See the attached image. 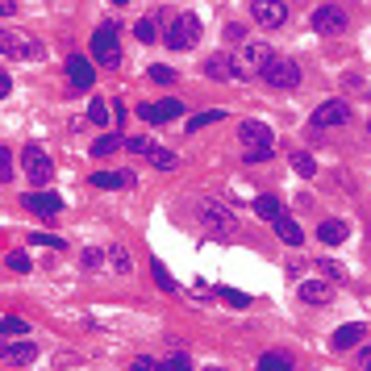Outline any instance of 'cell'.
Listing matches in <instances>:
<instances>
[{
  "instance_id": "6da1fadb",
  "label": "cell",
  "mask_w": 371,
  "mask_h": 371,
  "mask_svg": "<svg viewBox=\"0 0 371 371\" xmlns=\"http://www.w3.org/2000/svg\"><path fill=\"white\" fill-rule=\"evenodd\" d=\"M117 34H121L117 21H104V25H96V34H92V55H96L100 67H109V71L121 67V38H117Z\"/></svg>"
},
{
  "instance_id": "7a4b0ae2",
  "label": "cell",
  "mask_w": 371,
  "mask_h": 371,
  "mask_svg": "<svg viewBox=\"0 0 371 371\" xmlns=\"http://www.w3.org/2000/svg\"><path fill=\"white\" fill-rule=\"evenodd\" d=\"M21 171H25L29 184H38V188H46L50 180H55V163H50V154H46L42 146H25V150H21Z\"/></svg>"
},
{
  "instance_id": "3957f363",
  "label": "cell",
  "mask_w": 371,
  "mask_h": 371,
  "mask_svg": "<svg viewBox=\"0 0 371 371\" xmlns=\"http://www.w3.org/2000/svg\"><path fill=\"white\" fill-rule=\"evenodd\" d=\"M259 80L267 84V88H276V92H288V88L300 84V67H296L292 59H272L267 67L259 71Z\"/></svg>"
},
{
  "instance_id": "277c9868",
  "label": "cell",
  "mask_w": 371,
  "mask_h": 371,
  "mask_svg": "<svg viewBox=\"0 0 371 371\" xmlns=\"http://www.w3.org/2000/svg\"><path fill=\"white\" fill-rule=\"evenodd\" d=\"M163 42H167L171 50H188V46H196V42H200V17H192V13L176 17L171 29L163 34Z\"/></svg>"
},
{
  "instance_id": "5b68a950",
  "label": "cell",
  "mask_w": 371,
  "mask_h": 371,
  "mask_svg": "<svg viewBox=\"0 0 371 371\" xmlns=\"http://www.w3.org/2000/svg\"><path fill=\"white\" fill-rule=\"evenodd\" d=\"M250 17L263 29H280L288 21V5H284V0H250Z\"/></svg>"
},
{
  "instance_id": "8992f818",
  "label": "cell",
  "mask_w": 371,
  "mask_h": 371,
  "mask_svg": "<svg viewBox=\"0 0 371 371\" xmlns=\"http://www.w3.org/2000/svg\"><path fill=\"white\" fill-rule=\"evenodd\" d=\"M350 117H355V113H350L346 100H326L322 109L309 117V125H313V130H334V125H346Z\"/></svg>"
},
{
  "instance_id": "52a82bcc",
  "label": "cell",
  "mask_w": 371,
  "mask_h": 371,
  "mask_svg": "<svg viewBox=\"0 0 371 371\" xmlns=\"http://www.w3.org/2000/svg\"><path fill=\"white\" fill-rule=\"evenodd\" d=\"M180 113H184V100H176V96H167V100H154V104H142V109H138V117H142V121H150V125L176 121Z\"/></svg>"
},
{
  "instance_id": "ba28073f",
  "label": "cell",
  "mask_w": 371,
  "mask_h": 371,
  "mask_svg": "<svg viewBox=\"0 0 371 371\" xmlns=\"http://www.w3.org/2000/svg\"><path fill=\"white\" fill-rule=\"evenodd\" d=\"M200 222L213 230V234H234V226H238L234 213H230L226 204H217V200H204V204H200Z\"/></svg>"
},
{
  "instance_id": "9c48e42d",
  "label": "cell",
  "mask_w": 371,
  "mask_h": 371,
  "mask_svg": "<svg viewBox=\"0 0 371 371\" xmlns=\"http://www.w3.org/2000/svg\"><path fill=\"white\" fill-rule=\"evenodd\" d=\"M276 55L263 42H242V55H238V67H242V75H259L263 67H267Z\"/></svg>"
},
{
  "instance_id": "30bf717a",
  "label": "cell",
  "mask_w": 371,
  "mask_h": 371,
  "mask_svg": "<svg viewBox=\"0 0 371 371\" xmlns=\"http://www.w3.org/2000/svg\"><path fill=\"white\" fill-rule=\"evenodd\" d=\"M313 29H317V34H342V29H346V9H338V5L313 9Z\"/></svg>"
},
{
  "instance_id": "8fae6325",
  "label": "cell",
  "mask_w": 371,
  "mask_h": 371,
  "mask_svg": "<svg viewBox=\"0 0 371 371\" xmlns=\"http://www.w3.org/2000/svg\"><path fill=\"white\" fill-rule=\"evenodd\" d=\"M21 204L29 208V213H38V217H55L59 208H63L59 192H25V196H21Z\"/></svg>"
},
{
  "instance_id": "7c38bea8",
  "label": "cell",
  "mask_w": 371,
  "mask_h": 371,
  "mask_svg": "<svg viewBox=\"0 0 371 371\" xmlns=\"http://www.w3.org/2000/svg\"><path fill=\"white\" fill-rule=\"evenodd\" d=\"M0 55H9V59H21V55H38V46H29L21 34L13 29H0Z\"/></svg>"
},
{
  "instance_id": "4fadbf2b",
  "label": "cell",
  "mask_w": 371,
  "mask_h": 371,
  "mask_svg": "<svg viewBox=\"0 0 371 371\" xmlns=\"http://www.w3.org/2000/svg\"><path fill=\"white\" fill-rule=\"evenodd\" d=\"M242 146L254 150V146H272V125H263V121H242Z\"/></svg>"
},
{
  "instance_id": "5bb4252c",
  "label": "cell",
  "mask_w": 371,
  "mask_h": 371,
  "mask_svg": "<svg viewBox=\"0 0 371 371\" xmlns=\"http://www.w3.org/2000/svg\"><path fill=\"white\" fill-rule=\"evenodd\" d=\"M330 296H334V284L330 280H304L300 284V300L304 304H326Z\"/></svg>"
},
{
  "instance_id": "9a60e30c",
  "label": "cell",
  "mask_w": 371,
  "mask_h": 371,
  "mask_svg": "<svg viewBox=\"0 0 371 371\" xmlns=\"http://www.w3.org/2000/svg\"><path fill=\"white\" fill-rule=\"evenodd\" d=\"M67 75H71L75 88H92V84H96V71H92V63H88L84 55H71V59H67Z\"/></svg>"
},
{
  "instance_id": "2e32d148",
  "label": "cell",
  "mask_w": 371,
  "mask_h": 371,
  "mask_svg": "<svg viewBox=\"0 0 371 371\" xmlns=\"http://www.w3.org/2000/svg\"><path fill=\"white\" fill-rule=\"evenodd\" d=\"M146 158H150V167H154V171H176V167H180V154L167 150V146H150Z\"/></svg>"
},
{
  "instance_id": "e0dca14e",
  "label": "cell",
  "mask_w": 371,
  "mask_h": 371,
  "mask_svg": "<svg viewBox=\"0 0 371 371\" xmlns=\"http://www.w3.org/2000/svg\"><path fill=\"white\" fill-rule=\"evenodd\" d=\"M200 71H204L208 80H230V75H234V59H230V55H208Z\"/></svg>"
},
{
  "instance_id": "ac0fdd59",
  "label": "cell",
  "mask_w": 371,
  "mask_h": 371,
  "mask_svg": "<svg viewBox=\"0 0 371 371\" xmlns=\"http://www.w3.org/2000/svg\"><path fill=\"white\" fill-rule=\"evenodd\" d=\"M317 238H322L326 246H342L346 242V222H338V217L322 222V226H317Z\"/></svg>"
},
{
  "instance_id": "d6986e66",
  "label": "cell",
  "mask_w": 371,
  "mask_h": 371,
  "mask_svg": "<svg viewBox=\"0 0 371 371\" xmlns=\"http://www.w3.org/2000/svg\"><path fill=\"white\" fill-rule=\"evenodd\" d=\"M359 338H363V326H359V322H355V326H338L334 338H330V346H334V350H350Z\"/></svg>"
},
{
  "instance_id": "ffe728a7",
  "label": "cell",
  "mask_w": 371,
  "mask_h": 371,
  "mask_svg": "<svg viewBox=\"0 0 371 371\" xmlns=\"http://www.w3.org/2000/svg\"><path fill=\"white\" fill-rule=\"evenodd\" d=\"M92 184L104 188V192H113V188H125L130 176H125V171H92Z\"/></svg>"
},
{
  "instance_id": "44dd1931",
  "label": "cell",
  "mask_w": 371,
  "mask_h": 371,
  "mask_svg": "<svg viewBox=\"0 0 371 371\" xmlns=\"http://www.w3.org/2000/svg\"><path fill=\"white\" fill-rule=\"evenodd\" d=\"M276 234H280L288 246H300V242H304V234H300V226H296L292 217H280V222H276Z\"/></svg>"
},
{
  "instance_id": "7402d4cb",
  "label": "cell",
  "mask_w": 371,
  "mask_h": 371,
  "mask_svg": "<svg viewBox=\"0 0 371 371\" xmlns=\"http://www.w3.org/2000/svg\"><path fill=\"white\" fill-rule=\"evenodd\" d=\"M254 213H259V217H267V222H280V217H284L276 196H259V200H254Z\"/></svg>"
},
{
  "instance_id": "603a6c76",
  "label": "cell",
  "mask_w": 371,
  "mask_h": 371,
  "mask_svg": "<svg viewBox=\"0 0 371 371\" xmlns=\"http://www.w3.org/2000/svg\"><path fill=\"white\" fill-rule=\"evenodd\" d=\"M259 371H292V363H288V355H280V350H267L259 359Z\"/></svg>"
},
{
  "instance_id": "cb8c5ba5",
  "label": "cell",
  "mask_w": 371,
  "mask_h": 371,
  "mask_svg": "<svg viewBox=\"0 0 371 371\" xmlns=\"http://www.w3.org/2000/svg\"><path fill=\"white\" fill-rule=\"evenodd\" d=\"M104 254H109V267H113V272H121V276L130 272V263H134V259H130V250H125V246H109Z\"/></svg>"
},
{
  "instance_id": "d4e9b609",
  "label": "cell",
  "mask_w": 371,
  "mask_h": 371,
  "mask_svg": "<svg viewBox=\"0 0 371 371\" xmlns=\"http://www.w3.org/2000/svg\"><path fill=\"white\" fill-rule=\"evenodd\" d=\"M134 34H138V42H154V38H158V17H142V21L134 25Z\"/></svg>"
},
{
  "instance_id": "484cf974",
  "label": "cell",
  "mask_w": 371,
  "mask_h": 371,
  "mask_svg": "<svg viewBox=\"0 0 371 371\" xmlns=\"http://www.w3.org/2000/svg\"><path fill=\"white\" fill-rule=\"evenodd\" d=\"M213 121H222V109H213V113H196V117L188 121V134H200V130H208Z\"/></svg>"
},
{
  "instance_id": "4316f807",
  "label": "cell",
  "mask_w": 371,
  "mask_h": 371,
  "mask_svg": "<svg viewBox=\"0 0 371 371\" xmlns=\"http://www.w3.org/2000/svg\"><path fill=\"white\" fill-rule=\"evenodd\" d=\"M34 342H17V346H9V363H34Z\"/></svg>"
},
{
  "instance_id": "83f0119b",
  "label": "cell",
  "mask_w": 371,
  "mask_h": 371,
  "mask_svg": "<svg viewBox=\"0 0 371 371\" xmlns=\"http://www.w3.org/2000/svg\"><path fill=\"white\" fill-rule=\"evenodd\" d=\"M150 276H154V284L163 288V292H176V280L167 276V267H163V263H150Z\"/></svg>"
},
{
  "instance_id": "f1b7e54d",
  "label": "cell",
  "mask_w": 371,
  "mask_h": 371,
  "mask_svg": "<svg viewBox=\"0 0 371 371\" xmlns=\"http://www.w3.org/2000/svg\"><path fill=\"white\" fill-rule=\"evenodd\" d=\"M0 334H21V338H25L29 326L21 322V317H0Z\"/></svg>"
},
{
  "instance_id": "f546056e",
  "label": "cell",
  "mask_w": 371,
  "mask_h": 371,
  "mask_svg": "<svg viewBox=\"0 0 371 371\" xmlns=\"http://www.w3.org/2000/svg\"><path fill=\"white\" fill-rule=\"evenodd\" d=\"M217 296H222V300H230L234 309H246V304H250V296H246V292H238V288H217Z\"/></svg>"
},
{
  "instance_id": "4dcf8cb0",
  "label": "cell",
  "mask_w": 371,
  "mask_h": 371,
  "mask_svg": "<svg viewBox=\"0 0 371 371\" xmlns=\"http://www.w3.org/2000/svg\"><path fill=\"white\" fill-rule=\"evenodd\" d=\"M146 75H150L154 84H176V71H171V67H163V63H154V67H146Z\"/></svg>"
},
{
  "instance_id": "1f68e13d",
  "label": "cell",
  "mask_w": 371,
  "mask_h": 371,
  "mask_svg": "<svg viewBox=\"0 0 371 371\" xmlns=\"http://www.w3.org/2000/svg\"><path fill=\"white\" fill-rule=\"evenodd\" d=\"M292 167H296V176H304V180H309V176H317V163H313L309 154H292Z\"/></svg>"
},
{
  "instance_id": "d6a6232c",
  "label": "cell",
  "mask_w": 371,
  "mask_h": 371,
  "mask_svg": "<svg viewBox=\"0 0 371 371\" xmlns=\"http://www.w3.org/2000/svg\"><path fill=\"white\" fill-rule=\"evenodd\" d=\"M88 121H92V125H104V121H109V109H104V100H92V104H88Z\"/></svg>"
},
{
  "instance_id": "836d02e7",
  "label": "cell",
  "mask_w": 371,
  "mask_h": 371,
  "mask_svg": "<svg viewBox=\"0 0 371 371\" xmlns=\"http://www.w3.org/2000/svg\"><path fill=\"white\" fill-rule=\"evenodd\" d=\"M104 259H109V254H100V250H92V246H88V250L80 254V263H84V272H96V267H100V263H104Z\"/></svg>"
},
{
  "instance_id": "e575fe53",
  "label": "cell",
  "mask_w": 371,
  "mask_h": 371,
  "mask_svg": "<svg viewBox=\"0 0 371 371\" xmlns=\"http://www.w3.org/2000/svg\"><path fill=\"white\" fill-rule=\"evenodd\" d=\"M117 146H121V138H100V142L92 146V154H96V158H104V154H113Z\"/></svg>"
},
{
  "instance_id": "d590c367",
  "label": "cell",
  "mask_w": 371,
  "mask_h": 371,
  "mask_svg": "<svg viewBox=\"0 0 371 371\" xmlns=\"http://www.w3.org/2000/svg\"><path fill=\"white\" fill-rule=\"evenodd\" d=\"M9 180H13V154L0 150V184H9Z\"/></svg>"
},
{
  "instance_id": "8d00e7d4",
  "label": "cell",
  "mask_w": 371,
  "mask_h": 371,
  "mask_svg": "<svg viewBox=\"0 0 371 371\" xmlns=\"http://www.w3.org/2000/svg\"><path fill=\"white\" fill-rule=\"evenodd\" d=\"M5 263H9L13 272H29V259H25L21 250H9V254H5Z\"/></svg>"
},
{
  "instance_id": "74e56055",
  "label": "cell",
  "mask_w": 371,
  "mask_h": 371,
  "mask_svg": "<svg viewBox=\"0 0 371 371\" xmlns=\"http://www.w3.org/2000/svg\"><path fill=\"white\" fill-rule=\"evenodd\" d=\"M29 242H34V246H63V238H55V234H42V230H38V234H29Z\"/></svg>"
},
{
  "instance_id": "f35d334b",
  "label": "cell",
  "mask_w": 371,
  "mask_h": 371,
  "mask_svg": "<svg viewBox=\"0 0 371 371\" xmlns=\"http://www.w3.org/2000/svg\"><path fill=\"white\" fill-rule=\"evenodd\" d=\"M158 371H192V363H188L184 355H176V359H167V363L158 367Z\"/></svg>"
},
{
  "instance_id": "ab89813d",
  "label": "cell",
  "mask_w": 371,
  "mask_h": 371,
  "mask_svg": "<svg viewBox=\"0 0 371 371\" xmlns=\"http://www.w3.org/2000/svg\"><path fill=\"white\" fill-rule=\"evenodd\" d=\"M246 158H250V163H267V158H272V146H254V150H246Z\"/></svg>"
},
{
  "instance_id": "60d3db41",
  "label": "cell",
  "mask_w": 371,
  "mask_h": 371,
  "mask_svg": "<svg viewBox=\"0 0 371 371\" xmlns=\"http://www.w3.org/2000/svg\"><path fill=\"white\" fill-rule=\"evenodd\" d=\"M125 146H130L134 154H146V150H150V142H146V138H125Z\"/></svg>"
},
{
  "instance_id": "b9f144b4",
  "label": "cell",
  "mask_w": 371,
  "mask_h": 371,
  "mask_svg": "<svg viewBox=\"0 0 371 371\" xmlns=\"http://www.w3.org/2000/svg\"><path fill=\"white\" fill-rule=\"evenodd\" d=\"M359 371H371V346L359 350Z\"/></svg>"
},
{
  "instance_id": "7bdbcfd3",
  "label": "cell",
  "mask_w": 371,
  "mask_h": 371,
  "mask_svg": "<svg viewBox=\"0 0 371 371\" xmlns=\"http://www.w3.org/2000/svg\"><path fill=\"white\" fill-rule=\"evenodd\" d=\"M322 272H326L330 280H342V267H338V263H322Z\"/></svg>"
},
{
  "instance_id": "ee69618b",
  "label": "cell",
  "mask_w": 371,
  "mask_h": 371,
  "mask_svg": "<svg viewBox=\"0 0 371 371\" xmlns=\"http://www.w3.org/2000/svg\"><path fill=\"white\" fill-rule=\"evenodd\" d=\"M130 371H158V367H154L150 359H134V367H130Z\"/></svg>"
},
{
  "instance_id": "f6af8a7d",
  "label": "cell",
  "mask_w": 371,
  "mask_h": 371,
  "mask_svg": "<svg viewBox=\"0 0 371 371\" xmlns=\"http://www.w3.org/2000/svg\"><path fill=\"white\" fill-rule=\"evenodd\" d=\"M9 92H13V80H9V75H0V96H9Z\"/></svg>"
},
{
  "instance_id": "bcb514c9",
  "label": "cell",
  "mask_w": 371,
  "mask_h": 371,
  "mask_svg": "<svg viewBox=\"0 0 371 371\" xmlns=\"http://www.w3.org/2000/svg\"><path fill=\"white\" fill-rule=\"evenodd\" d=\"M13 13V0H0V17H9Z\"/></svg>"
},
{
  "instance_id": "7dc6e473",
  "label": "cell",
  "mask_w": 371,
  "mask_h": 371,
  "mask_svg": "<svg viewBox=\"0 0 371 371\" xmlns=\"http://www.w3.org/2000/svg\"><path fill=\"white\" fill-rule=\"evenodd\" d=\"M0 359H9V346H5V342H0Z\"/></svg>"
},
{
  "instance_id": "c3c4849f",
  "label": "cell",
  "mask_w": 371,
  "mask_h": 371,
  "mask_svg": "<svg viewBox=\"0 0 371 371\" xmlns=\"http://www.w3.org/2000/svg\"><path fill=\"white\" fill-rule=\"evenodd\" d=\"M204 371H222V367H204Z\"/></svg>"
},
{
  "instance_id": "681fc988",
  "label": "cell",
  "mask_w": 371,
  "mask_h": 371,
  "mask_svg": "<svg viewBox=\"0 0 371 371\" xmlns=\"http://www.w3.org/2000/svg\"><path fill=\"white\" fill-rule=\"evenodd\" d=\"M113 5H125V0H113Z\"/></svg>"
},
{
  "instance_id": "f907efd6",
  "label": "cell",
  "mask_w": 371,
  "mask_h": 371,
  "mask_svg": "<svg viewBox=\"0 0 371 371\" xmlns=\"http://www.w3.org/2000/svg\"><path fill=\"white\" fill-rule=\"evenodd\" d=\"M367 130H371V121H367Z\"/></svg>"
}]
</instances>
